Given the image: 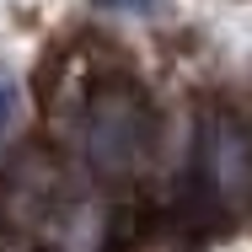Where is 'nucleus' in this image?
Instances as JSON below:
<instances>
[{"mask_svg": "<svg viewBox=\"0 0 252 252\" xmlns=\"http://www.w3.org/2000/svg\"><path fill=\"white\" fill-rule=\"evenodd\" d=\"M102 5H134V11H156V0H102Z\"/></svg>", "mask_w": 252, "mask_h": 252, "instance_id": "3", "label": "nucleus"}, {"mask_svg": "<svg viewBox=\"0 0 252 252\" xmlns=\"http://www.w3.org/2000/svg\"><path fill=\"white\" fill-rule=\"evenodd\" d=\"M11 102H16V92H11V75L0 70V129H5V118H11Z\"/></svg>", "mask_w": 252, "mask_h": 252, "instance_id": "2", "label": "nucleus"}, {"mask_svg": "<svg viewBox=\"0 0 252 252\" xmlns=\"http://www.w3.org/2000/svg\"><path fill=\"white\" fill-rule=\"evenodd\" d=\"M199 183L209 199H236L252 188V140L231 118H209L199 134Z\"/></svg>", "mask_w": 252, "mask_h": 252, "instance_id": "1", "label": "nucleus"}]
</instances>
